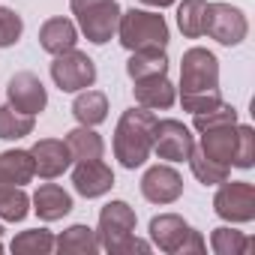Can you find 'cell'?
I'll return each instance as SVG.
<instances>
[{
    "label": "cell",
    "instance_id": "obj_1",
    "mask_svg": "<svg viewBox=\"0 0 255 255\" xmlns=\"http://www.w3.org/2000/svg\"><path fill=\"white\" fill-rule=\"evenodd\" d=\"M219 102V60L213 51L195 45L180 60V105L189 114H201L216 108Z\"/></svg>",
    "mask_w": 255,
    "mask_h": 255
},
{
    "label": "cell",
    "instance_id": "obj_2",
    "mask_svg": "<svg viewBox=\"0 0 255 255\" xmlns=\"http://www.w3.org/2000/svg\"><path fill=\"white\" fill-rule=\"evenodd\" d=\"M153 126L156 114L150 108H129L123 111L114 129V156L123 168H141L153 153Z\"/></svg>",
    "mask_w": 255,
    "mask_h": 255
},
{
    "label": "cell",
    "instance_id": "obj_3",
    "mask_svg": "<svg viewBox=\"0 0 255 255\" xmlns=\"http://www.w3.org/2000/svg\"><path fill=\"white\" fill-rule=\"evenodd\" d=\"M99 249L111 255H129V252H150L147 240L135 237V210L126 201H108L99 210Z\"/></svg>",
    "mask_w": 255,
    "mask_h": 255
},
{
    "label": "cell",
    "instance_id": "obj_4",
    "mask_svg": "<svg viewBox=\"0 0 255 255\" xmlns=\"http://www.w3.org/2000/svg\"><path fill=\"white\" fill-rule=\"evenodd\" d=\"M117 36L126 51H147L168 45V24L159 12L147 9H126L117 21Z\"/></svg>",
    "mask_w": 255,
    "mask_h": 255
},
{
    "label": "cell",
    "instance_id": "obj_5",
    "mask_svg": "<svg viewBox=\"0 0 255 255\" xmlns=\"http://www.w3.org/2000/svg\"><path fill=\"white\" fill-rule=\"evenodd\" d=\"M150 240L171 255H201L204 252V237L177 213H159L150 219Z\"/></svg>",
    "mask_w": 255,
    "mask_h": 255
},
{
    "label": "cell",
    "instance_id": "obj_6",
    "mask_svg": "<svg viewBox=\"0 0 255 255\" xmlns=\"http://www.w3.org/2000/svg\"><path fill=\"white\" fill-rule=\"evenodd\" d=\"M72 15L78 18L81 33L93 45H105L117 33L120 21V3L117 0H69Z\"/></svg>",
    "mask_w": 255,
    "mask_h": 255
},
{
    "label": "cell",
    "instance_id": "obj_7",
    "mask_svg": "<svg viewBox=\"0 0 255 255\" xmlns=\"http://www.w3.org/2000/svg\"><path fill=\"white\" fill-rule=\"evenodd\" d=\"M51 78H54V84H57L63 93H78V90L93 87V81H96V63H93L84 51L72 48V51L54 54Z\"/></svg>",
    "mask_w": 255,
    "mask_h": 255
},
{
    "label": "cell",
    "instance_id": "obj_8",
    "mask_svg": "<svg viewBox=\"0 0 255 255\" xmlns=\"http://www.w3.org/2000/svg\"><path fill=\"white\" fill-rule=\"evenodd\" d=\"M213 210L225 222H252L255 219V186L246 180H222L213 195Z\"/></svg>",
    "mask_w": 255,
    "mask_h": 255
},
{
    "label": "cell",
    "instance_id": "obj_9",
    "mask_svg": "<svg viewBox=\"0 0 255 255\" xmlns=\"http://www.w3.org/2000/svg\"><path fill=\"white\" fill-rule=\"evenodd\" d=\"M195 147V135L189 132V126H183L180 120H156L153 126V150L159 153V159L168 162H186L189 153Z\"/></svg>",
    "mask_w": 255,
    "mask_h": 255
},
{
    "label": "cell",
    "instance_id": "obj_10",
    "mask_svg": "<svg viewBox=\"0 0 255 255\" xmlns=\"http://www.w3.org/2000/svg\"><path fill=\"white\" fill-rule=\"evenodd\" d=\"M204 33L213 36L219 45H240L249 33L246 15L231 3H207V24Z\"/></svg>",
    "mask_w": 255,
    "mask_h": 255
},
{
    "label": "cell",
    "instance_id": "obj_11",
    "mask_svg": "<svg viewBox=\"0 0 255 255\" xmlns=\"http://www.w3.org/2000/svg\"><path fill=\"white\" fill-rule=\"evenodd\" d=\"M6 99L15 111H24V114L36 117L48 105V90L33 72H15L6 84Z\"/></svg>",
    "mask_w": 255,
    "mask_h": 255
},
{
    "label": "cell",
    "instance_id": "obj_12",
    "mask_svg": "<svg viewBox=\"0 0 255 255\" xmlns=\"http://www.w3.org/2000/svg\"><path fill=\"white\" fill-rule=\"evenodd\" d=\"M141 195L150 204H174L183 195V177L171 165H153L141 177Z\"/></svg>",
    "mask_w": 255,
    "mask_h": 255
},
{
    "label": "cell",
    "instance_id": "obj_13",
    "mask_svg": "<svg viewBox=\"0 0 255 255\" xmlns=\"http://www.w3.org/2000/svg\"><path fill=\"white\" fill-rule=\"evenodd\" d=\"M30 156H33V171L45 180H54L60 177L69 165H72V153L66 147V141L60 138H42L30 147Z\"/></svg>",
    "mask_w": 255,
    "mask_h": 255
},
{
    "label": "cell",
    "instance_id": "obj_14",
    "mask_svg": "<svg viewBox=\"0 0 255 255\" xmlns=\"http://www.w3.org/2000/svg\"><path fill=\"white\" fill-rule=\"evenodd\" d=\"M72 186L84 198H99L114 186V171L102 159H84L72 168Z\"/></svg>",
    "mask_w": 255,
    "mask_h": 255
},
{
    "label": "cell",
    "instance_id": "obj_15",
    "mask_svg": "<svg viewBox=\"0 0 255 255\" xmlns=\"http://www.w3.org/2000/svg\"><path fill=\"white\" fill-rule=\"evenodd\" d=\"M198 150L207 159L231 168V159H234V150H237V123H222V126H213V129H204Z\"/></svg>",
    "mask_w": 255,
    "mask_h": 255
},
{
    "label": "cell",
    "instance_id": "obj_16",
    "mask_svg": "<svg viewBox=\"0 0 255 255\" xmlns=\"http://www.w3.org/2000/svg\"><path fill=\"white\" fill-rule=\"evenodd\" d=\"M132 93H135V102H138L141 108H150V111H165V108H171L174 99H177V90H174V84L168 81V75L138 78L135 87H132Z\"/></svg>",
    "mask_w": 255,
    "mask_h": 255
},
{
    "label": "cell",
    "instance_id": "obj_17",
    "mask_svg": "<svg viewBox=\"0 0 255 255\" xmlns=\"http://www.w3.org/2000/svg\"><path fill=\"white\" fill-rule=\"evenodd\" d=\"M30 201H33V210L42 222H57L72 210V195L57 183H42Z\"/></svg>",
    "mask_w": 255,
    "mask_h": 255
},
{
    "label": "cell",
    "instance_id": "obj_18",
    "mask_svg": "<svg viewBox=\"0 0 255 255\" xmlns=\"http://www.w3.org/2000/svg\"><path fill=\"white\" fill-rule=\"evenodd\" d=\"M78 42V27L57 15V18H48L42 27H39V45L48 51V54H63V51H72Z\"/></svg>",
    "mask_w": 255,
    "mask_h": 255
},
{
    "label": "cell",
    "instance_id": "obj_19",
    "mask_svg": "<svg viewBox=\"0 0 255 255\" xmlns=\"http://www.w3.org/2000/svg\"><path fill=\"white\" fill-rule=\"evenodd\" d=\"M54 249L60 255H93V252H99V237L90 225H69L54 240Z\"/></svg>",
    "mask_w": 255,
    "mask_h": 255
},
{
    "label": "cell",
    "instance_id": "obj_20",
    "mask_svg": "<svg viewBox=\"0 0 255 255\" xmlns=\"http://www.w3.org/2000/svg\"><path fill=\"white\" fill-rule=\"evenodd\" d=\"M66 147H69V153H72V162L102 159V153H105L102 135L93 132V126H81V123H78V129L66 132Z\"/></svg>",
    "mask_w": 255,
    "mask_h": 255
},
{
    "label": "cell",
    "instance_id": "obj_21",
    "mask_svg": "<svg viewBox=\"0 0 255 255\" xmlns=\"http://www.w3.org/2000/svg\"><path fill=\"white\" fill-rule=\"evenodd\" d=\"M72 114L81 126H99L108 117V99L102 90H78L72 102Z\"/></svg>",
    "mask_w": 255,
    "mask_h": 255
},
{
    "label": "cell",
    "instance_id": "obj_22",
    "mask_svg": "<svg viewBox=\"0 0 255 255\" xmlns=\"http://www.w3.org/2000/svg\"><path fill=\"white\" fill-rule=\"evenodd\" d=\"M126 75L132 81L150 78V75H168V57L165 48H147V51H132L129 63H126Z\"/></svg>",
    "mask_w": 255,
    "mask_h": 255
},
{
    "label": "cell",
    "instance_id": "obj_23",
    "mask_svg": "<svg viewBox=\"0 0 255 255\" xmlns=\"http://www.w3.org/2000/svg\"><path fill=\"white\" fill-rule=\"evenodd\" d=\"M0 174H3L6 183H15V186L30 183L36 177L30 150H3L0 153Z\"/></svg>",
    "mask_w": 255,
    "mask_h": 255
},
{
    "label": "cell",
    "instance_id": "obj_24",
    "mask_svg": "<svg viewBox=\"0 0 255 255\" xmlns=\"http://www.w3.org/2000/svg\"><path fill=\"white\" fill-rule=\"evenodd\" d=\"M204 24H207V3L204 0H183L177 6V27L186 39L204 36Z\"/></svg>",
    "mask_w": 255,
    "mask_h": 255
},
{
    "label": "cell",
    "instance_id": "obj_25",
    "mask_svg": "<svg viewBox=\"0 0 255 255\" xmlns=\"http://www.w3.org/2000/svg\"><path fill=\"white\" fill-rule=\"evenodd\" d=\"M9 249L15 255H48V252H54V234L45 228H30V231L15 234Z\"/></svg>",
    "mask_w": 255,
    "mask_h": 255
},
{
    "label": "cell",
    "instance_id": "obj_26",
    "mask_svg": "<svg viewBox=\"0 0 255 255\" xmlns=\"http://www.w3.org/2000/svg\"><path fill=\"white\" fill-rule=\"evenodd\" d=\"M27 213H30V198L21 186H15V183L0 186V219L21 222Z\"/></svg>",
    "mask_w": 255,
    "mask_h": 255
},
{
    "label": "cell",
    "instance_id": "obj_27",
    "mask_svg": "<svg viewBox=\"0 0 255 255\" xmlns=\"http://www.w3.org/2000/svg\"><path fill=\"white\" fill-rule=\"evenodd\" d=\"M33 114H24V111H15L9 102L0 105V138L6 141H15V138H24L33 132Z\"/></svg>",
    "mask_w": 255,
    "mask_h": 255
},
{
    "label": "cell",
    "instance_id": "obj_28",
    "mask_svg": "<svg viewBox=\"0 0 255 255\" xmlns=\"http://www.w3.org/2000/svg\"><path fill=\"white\" fill-rule=\"evenodd\" d=\"M210 246L216 255H246L255 249V240L246 237L243 231H234V228H216L210 234Z\"/></svg>",
    "mask_w": 255,
    "mask_h": 255
},
{
    "label": "cell",
    "instance_id": "obj_29",
    "mask_svg": "<svg viewBox=\"0 0 255 255\" xmlns=\"http://www.w3.org/2000/svg\"><path fill=\"white\" fill-rule=\"evenodd\" d=\"M189 168H192V174H195V180L198 183H204V186H216V183H222V180H228V165H219V162H213V159H207L198 147H192V153H189Z\"/></svg>",
    "mask_w": 255,
    "mask_h": 255
},
{
    "label": "cell",
    "instance_id": "obj_30",
    "mask_svg": "<svg viewBox=\"0 0 255 255\" xmlns=\"http://www.w3.org/2000/svg\"><path fill=\"white\" fill-rule=\"evenodd\" d=\"M252 162H255V132H252V126L237 123V150H234L231 165H237V168H252Z\"/></svg>",
    "mask_w": 255,
    "mask_h": 255
},
{
    "label": "cell",
    "instance_id": "obj_31",
    "mask_svg": "<svg viewBox=\"0 0 255 255\" xmlns=\"http://www.w3.org/2000/svg\"><path fill=\"white\" fill-rule=\"evenodd\" d=\"M195 120V129L198 132H204V129H213V126H222V123H237V111L231 108V105H225V102H219L216 108H210V111H201V114H192Z\"/></svg>",
    "mask_w": 255,
    "mask_h": 255
},
{
    "label": "cell",
    "instance_id": "obj_32",
    "mask_svg": "<svg viewBox=\"0 0 255 255\" xmlns=\"http://www.w3.org/2000/svg\"><path fill=\"white\" fill-rule=\"evenodd\" d=\"M24 33V21L18 12L6 9V6H0V48H9L21 39Z\"/></svg>",
    "mask_w": 255,
    "mask_h": 255
},
{
    "label": "cell",
    "instance_id": "obj_33",
    "mask_svg": "<svg viewBox=\"0 0 255 255\" xmlns=\"http://www.w3.org/2000/svg\"><path fill=\"white\" fill-rule=\"evenodd\" d=\"M141 3H147V6H171V3H177V0H141Z\"/></svg>",
    "mask_w": 255,
    "mask_h": 255
},
{
    "label": "cell",
    "instance_id": "obj_34",
    "mask_svg": "<svg viewBox=\"0 0 255 255\" xmlns=\"http://www.w3.org/2000/svg\"><path fill=\"white\" fill-rule=\"evenodd\" d=\"M0 252H3V225H0Z\"/></svg>",
    "mask_w": 255,
    "mask_h": 255
},
{
    "label": "cell",
    "instance_id": "obj_35",
    "mask_svg": "<svg viewBox=\"0 0 255 255\" xmlns=\"http://www.w3.org/2000/svg\"><path fill=\"white\" fill-rule=\"evenodd\" d=\"M0 186H6V180H3V174H0Z\"/></svg>",
    "mask_w": 255,
    "mask_h": 255
}]
</instances>
